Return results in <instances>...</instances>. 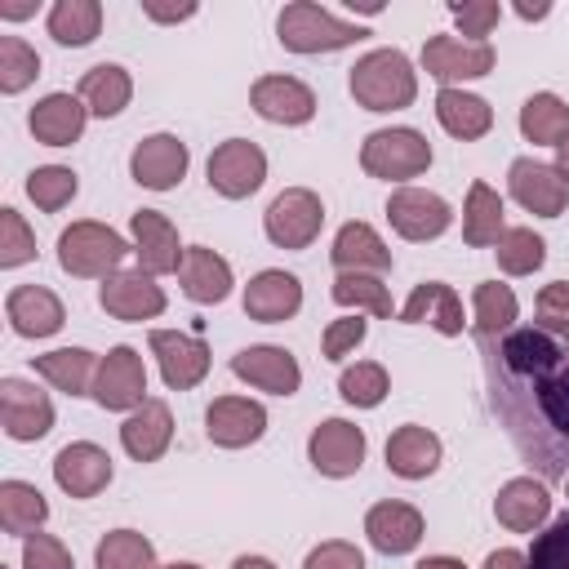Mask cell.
Instances as JSON below:
<instances>
[{"label": "cell", "instance_id": "obj_58", "mask_svg": "<svg viewBox=\"0 0 569 569\" xmlns=\"http://www.w3.org/2000/svg\"><path fill=\"white\" fill-rule=\"evenodd\" d=\"M231 569H276V565H271L267 556H240V560H236Z\"/></svg>", "mask_w": 569, "mask_h": 569}, {"label": "cell", "instance_id": "obj_57", "mask_svg": "<svg viewBox=\"0 0 569 569\" xmlns=\"http://www.w3.org/2000/svg\"><path fill=\"white\" fill-rule=\"evenodd\" d=\"M556 173H560V178L569 182V138H565V142L556 147Z\"/></svg>", "mask_w": 569, "mask_h": 569}, {"label": "cell", "instance_id": "obj_46", "mask_svg": "<svg viewBox=\"0 0 569 569\" xmlns=\"http://www.w3.org/2000/svg\"><path fill=\"white\" fill-rule=\"evenodd\" d=\"M533 311H538V329L569 347V280H551V284H542Z\"/></svg>", "mask_w": 569, "mask_h": 569}, {"label": "cell", "instance_id": "obj_14", "mask_svg": "<svg viewBox=\"0 0 569 569\" xmlns=\"http://www.w3.org/2000/svg\"><path fill=\"white\" fill-rule=\"evenodd\" d=\"M507 187H511V196H516L529 213H538V218H560L565 204H569V182L556 173V164H542V160H533V156L511 160Z\"/></svg>", "mask_w": 569, "mask_h": 569}, {"label": "cell", "instance_id": "obj_55", "mask_svg": "<svg viewBox=\"0 0 569 569\" xmlns=\"http://www.w3.org/2000/svg\"><path fill=\"white\" fill-rule=\"evenodd\" d=\"M36 13V0H0V18L18 22V18H31Z\"/></svg>", "mask_w": 569, "mask_h": 569}, {"label": "cell", "instance_id": "obj_8", "mask_svg": "<svg viewBox=\"0 0 569 569\" xmlns=\"http://www.w3.org/2000/svg\"><path fill=\"white\" fill-rule=\"evenodd\" d=\"M204 173H209V187H213L218 196L244 200V196H253V191L262 187V178H267V151H262L258 142H249V138H227V142L213 147Z\"/></svg>", "mask_w": 569, "mask_h": 569}, {"label": "cell", "instance_id": "obj_56", "mask_svg": "<svg viewBox=\"0 0 569 569\" xmlns=\"http://www.w3.org/2000/svg\"><path fill=\"white\" fill-rule=\"evenodd\" d=\"M413 569H467L458 556H427V560H418Z\"/></svg>", "mask_w": 569, "mask_h": 569}, {"label": "cell", "instance_id": "obj_30", "mask_svg": "<svg viewBox=\"0 0 569 569\" xmlns=\"http://www.w3.org/2000/svg\"><path fill=\"white\" fill-rule=\"evenodd\" d=\"M338 271H365V276H382L391 271V249L382 244V236L369 222H342L329 249Z\"/></svg>", "mask_w": 569, "mask_h": 569}, {"label": "cell", "instance_id": "obj_40", "mask_svg": "<svg viewBox=\"0 0 569 569\" xmlns=\"http://www.w3.org/2000/svg\"><path fill=\"white\" fill-rule=\"evenodd\" d=\"M93 569H160V565L151 538H142L138 529H111L93 547Z\"/></svg>", "mask_w": 569, "mask_h": 569}, {"label": "cell", "instance_id": "obj_16", "mask_svg": "<svg viewBox=\"0 0 569 569\" xmlns=\"http://www.w3.org/2000/svg\"><path fill=\"white\" fill-rule=\"evenodd\" d=\"M129 236H133V258L147 276H169L182 267V244H178V227L160 213V209H138L129 218Z\"/></svg>", "mask_w": 569, "mask_h": 569}, {"label": "cell", "instance_id": "obj_48", "mask_svg": "<svg viewBox=\"0 0 569 569\" xmlns=\"http://www.w3.org/2000/svg\"><path fill=\"white\" fill-rule=\"evenodd\" d=\"M31 258H36V236L22 222V213L4 204L0 209V267H22Z\"/></svg>", "mask_w": 569, "mask_h": 569}, {"label": "cell", "instance_id": "obj_4", "mask_svg": "<svg viewBox=\"0 0 569 569\" xmlns=\"http://www.w3.org/2000/svg\"><path fill=\"white\" fill-rule=\"evenodd\" d=\"M276 31H280V44L289 53H333V49H347L365 36L360 22H347L311 0H293L280 9L276 18Z\"/></svg>", "mask_w": 569, "mask_h": 569}, {"label": "cell", "instance_id": "obj_15", "mask_svg": "<svg viewBox=\"0 0 569 569\" xmlns=\"http://www.w3.org/2000/svg\"><path fill=\"white\" fill-rule=\"evenodd\" d=\"M187 164H191L187 142L173 138V133H151V138H142V142L133 147V156H129V173H133V182L147 187V191H173V187L182 182Z\"/></svg>", "mask_w": 569, "mask_h": 569}, {"label": "cell", "instance_id": "obj_18", "mask_svg": "<svg viewBox=\"0 0 569 569\" xmlns=\"http://www.w3.org/2000/svg\"><path fill=\"white\" fill-rule=\"evenodd\" d=\"M98 302L116 320H151V316L164 311V289L156 284V276H147L142 267H133V271L107 276L102 289H98Z\"/></svg>", "mask_w": 569, "mask_h": 569}, {"label": "cell", "instance_id": "obj_25", "mask_svg": "<svg viewBox=\"0 0 569 569\" xmlns=\"http://www.w3.org/2000/svg\"><path fill=\"white\" fill-rule=\"evenodd\" d=\"M173 440V413L164 400H142L124 422H120V445L133 462H156Z\"/></svg>", "mask_w": 569, "mask_h": 569}, {"label": "cell", "instance_id": "obj_53", "mask_svg": "<svg viewBox=\"0 0 569 569\" xmlns=\"http://www.w3.org/2000/svg\"><path fill=\"white\" fill-rule=\"evenodd\" d=\"M485 569H529V556L516 551V547H502V551H489L485 556Z\"/></svg>", "mask_w": 569, "mask_h": 569}, {"label": "cell", "instance_id": "obj_11", "mask_svg": "<svg viewBox=\"0 0 569 569\" xmlns=\"http://www.w3.org/2000/svg\"><path fill=\"white\" fill-rule=\"evenodd\" d=\"M147 342H151V356L160 365L164 387L191 391L196 382H204V373H209V347H204V338L182 333V329H151Z\"/></svg>", "mask_w": 569, "mask_h": 569}, {"label": "cell", "instance_id": "obj_54", "mask_svg": "<svg viewBox=\"0 0 569 569\" xmlns=\"http://www.w3.org/2000/svg\"><path fill=\"white\" fill-rule=\"evenodd\" d=\"M142 13H147L151 22H182V18H191V13H196V4H178V9H164V4H142Z\"/></svg>", "mask_w": 569, "mask_h": 569}, {"label": "cell", "instance_id": "obj_31", "mask_svg": "<svg viewBox=\"0 0 569 569\" xmlns=\"http://www.w3.org/2000/svg\"><path fill=\"white\" fill-rule=\"evenodd\" d=\"M422 320H431L445 338H458L462 333V298L453 293V284H445V280L413 284L409 302L400 307V325H422Z\"/></svg>", "mask_w": 569, "mask_h": 569}, {"label": "cell", "instance_id": "obj_28", "mask_svg": "<svg viewBox=\"0 0 569 569\" xmlns=\"http://www.w3.org/2000/svg\"><path fill=\"white\" fill-rule=\"evenodd\" d=\"M440 467V436L418 427V422H405L387 436V471L400 476V480H427L431 471Z\"/></svg>", "mask_w": 569, "mask_h": 569}, {"label": "cell", "instance_id": "obj_61", "mask_svg": "<svg viewBox=\"0 0 569 569\" xmlns=\"http://www.w3.org/2000/svg\"><path fill=\"white\" fill-rule=\"evenodd\" d=\"M565 498H569V476H565Z\"/></svg>", "mask_w": 569, "mask_h": 569}, {"label": "cell", "instance_id": "obj_37", "mask_svg": "<svg viewBox=\"0 0 569 569\" xmlns=\"http://www.w3.org/2000/svg\"><path fill=\"white\" fill-rule=\"evenodd\" d=\"M520 133L542 147H560L569 138V102L556 93H529L520 107Z\"/></svg>", "mask_w": 569, "mask_h": 569}, {"label": "cell", "instance_id": "obj_21", "mask_svg": "<svg viewBox=\"0 0 569 569\" xmlns=\"http://www.w3.org/2000/svg\"><path fill=\"white\" fill-rule=\"evenodd\" d=\"M365 533H369V547L382 551V556H409L418 542H422V511L400 502V498H387V502H373L369 516H365Z\"/></svg>", "mask_w": 569, "mask_h": 569}, {"label": "cell", "instance_id": "obj_6", "mask_svg": "<svg viewBox=\"0 0 569 569\" xmlns=\"http://www.w3.org/2000/svg\"><path fill=\"white\" fill-rule=\"evenodd\" d=\"M262 227H267V240H271L276 249H307V244L320 236V227H325V204H320V196L307 191V187H284V191L267 204Z\"/></svg>", "mask_w": 569, "mask_h": 569}, {"label": "cell", "instance_id": "obj_49", "mask_svg": "<svg viewBox=\"0 0 569 569\" xmlns=\"http://www.w3.org/2000/svg\"><path fill=\"white\" fill-rule=\"evenodd\" d=\"M449 13H453V22H458L462 40L485 44V36H489V31L498 27V18H502V4H498V0H462V4H449Z\"/></svg>", "mask_w": 569, "mask_h": 569}, {"label": "cell", "instance_id": "obj_45", "mask_svg": "<svg viewBox=\"0 0 569 569\" xmlns=\"http://www.w3.org/2000/svg\"><path fill=\"white\" fill-rule=\"evenodd\" d=\"M40 76V53L22 36H0V93H22Z\"/></svg>", "mask_w": 569, "mask_h": 569}, {"label": "cell", "instance_id": "obj_20", "mask_svg": "<svg viewBox=\"0 0 569 569\" xmlns=\"http://www.w3.org/2000/svg\"><path fill=\"white\" fill-rule=\"evenodd\" d=\"M204 431L218 449H244L253 440H262L267 431V409L249 396H218L204 413Z\"/></svg>", "mask_w": 569, "mask_h": 569}, {"label": "cell", "instance_id": "obj_2", "mask_svg": "<svg viewBox=\"0 0 569 569\" xmlns=\"http://www.w3.org/2000/svg\"><path fill=\"white\" fill-rule=\"evenodd\" d=\"M347 84L365 111H405L418 98V71L400 49H373L356 58Z\"/></svg>", "mask_w": 569, "mask_h": 569}, {"label": "cell", "instance_id": "obj_1", "mask_svg": "<svg viewBox=\"0 0 569 569\" xmlns=\"http://www.w3.org/2000/svg\"><path fill=\"white\" fill-rule=\"evenodd\" d=\"M489 405L511 445L542 476H569V347L538 325L480 338Z\"/></svg>", "mask_w": 569, "mask_h": 569}, {"label": "cell", "instance_id": "obj_9", "mask_svg": "<svg viewBox=\"0 0 569 569\" xmlns=\"http://www.w3.org/2000/svg\"><path fill=\"white\" fill-rule=\"evenodd\" d=\"M147 365H142V356L133 351V347H111L102 360H98V378H93V400H98V409H107V413H133L147 396Z\"/></svg>", "mask_w": 569, "mask_h": 569}, {"label": "cell", "instance_id": "obj_50", "mask_svg": "<svg viewBox=\"0 0 569 569\" xmlns=\"http://www.w3.org/2000/svg\"><path fill=\"white\" fill-rule=\"evenodd\" d=\"M22 569H76V560L53 533H31L22 538Z\"/></svg>", "mask_w": 569, "mask_h": 569}, {"label": "cell", "instance_id": "obj_32", "mask_svg": "<svg viewBox=\"0 0 569 569\" xmlns=\"http://www.w3.org/2000/svg\"><path fill=\"white\" fill-rule=\"evenodd\" d=\"M436 120L445 124V133H453L458 142H476L493 129V107L480 93L467 89H440L436 93Z\"/></svg>", "mask_w": 569, "mask_h": 569}, {"label": "cell", "instance_id": "obj_47", "mask_svg": "<svg viewBox=\"0 0 569 569\" xmlns=\"http://www.w3.org/2000/svg\"><path fill=\"white\" fill-rule=\"evenodd\" d=\"M529 569H569V511L556 516L542 533H533Z\"/></svg>", "mask_w": 569, "mask_h": 569}, {"label": "cell", "instance_id": "obj_44", "mask_svg": "<svg viewBox=\"0 0 569 569\" xmlns=\"http://www.w3.org/2000/svg\"><path fill=\"white\" fill-rule=\"evenodd\" d=\"M338 391H342V400H347V405H356V409H373V405H382V400H387L391 382H387V369H382L378 360H356V365H347V369H342Z\"/></svg>", "mask_w": 569, "mask_h": 569}, {"label": "cell", "instance_id": "obj_5", "mask_svg": "<svg viewBox=\"0 0 569 569\" xmlns=\"http://www.w3.org/2000/svg\"><path fill=\"white\" fill-rule=\"evenodd\" d=\"M360 164L369 178H382V182H405V178H418L427 173L431 164V142L418 133V129H373L360 147Z\"/></svg>", "mask_w": 569, "mask_h": 569}, {"label": "cell", "instance_id": "obj_51", "mask_svg": "<svg viewBox=\"0 0 569 569\" xmlns=\"http://www.w3.org/2000/svg\"><path fill=\"white\" fill-rule=\"evenodd\" d=\"M302 569H365V551L356 542H342V538H329L320 547L307 551Z\"/></svg>", "mask_w": 569, "mask_h": 569}, {"label": "cell", "instance_id": "obj_41", "mask_svg": "<svg viewBox=\"0 0 569 569\" xmlns=\"http://www.w3.org/2000/svg\"><path fill=\"white\" fill-rule=\"evenodd\" d=\"M329 293H333L338 307H356V311H369V316H378V320H391V289H387L378 276L338 271Z\"/></svg>", "mask_w": 569, "mask_h": 569}, {"label": "cell", "instance_id": "obj_43", "mask_svg": "<svg viewBox=\"0 0 569 569\" xmlns=\"http://www.w3.org/2000/svg\"><path fill=\"white\" fill-rule=\"evenodd\" d=\"M76 191H80V178H76V169H67V164H40V169L27 173V196H31L36 209H44V213L67 209V204L76 200Z\"/></svg>", "mask_w": 569, "mask_h": 569}, {"label": "cell", "instance_id": "obj_29", "mask_svg": "<svg viewBox=\"0 0 569 569\" xmlns=\"http://www.w3.org/2000/svg\"><path fill=\"white\" fill-rule=\"evenodd\" d=\"M178 280H182V293L200 307H213L231 293V262L222 253H213L209 244H191L182 253V267H178Z\"/></svg>", "mask_w": 569, "mask_h": 569}, {"label": "cell", "instance_id": "obj_3", "mask_svg": "<svg viewBox=\"0 0 569 569\" xmlns=\"http://www.w3.org/2000/svg\"><path fill=\"white\" fill-rule=\"evenodd\" d=\"M124 253H133V244L120 231H111V227H102L93 218L71 222L58 236V267L67 276H80V280H107V276H116L120 262H124Z\"/></svg>", "mask_w": 569, "mask_h": 569}, {"label": "cell", "instance_id": "obj_7", "mask_svg": "<svg viewBox=\"0 0 569 569\" xmlns=\"http://www.w3.org/2000/svg\"><path fill=\"white\" fill-rule=\"evenodd\" d=\"M422 71L440 80V89H458L462 80H480L493 71V44H476L462 36H431L422 44Z\"/></svg>", "mask_w": 569, "mask_h": 569}, {"label": "cell", "instance_id": "obj_23", "mask_svg": "<svg viewBox=\"0 0 569 569\" xmlns=\"http://www.w3.org/2000/svg\"><path fill=\"white\" fill-rule=\"evenodd\" d=\"M298 307H302V284L280 267H267L244 284V316L258 325H280L298 316Z\"/></svg>", "mask_w": 569, "mask_h": 569}, {"label": "cell", "instance_id": "obj_34", "mask_svg": "<svg viewBox=\"0 0 569 569\" xmlns=\"http://www.w3.org/2000/svg\"><path fill=\"white\" fill-rule=\"evenodd\" d=\"M129 98H133V80H129V71H124L120 62H98V67H89V71L80 76V102H84L98 120L120 116V111L129 107Z\"/></svg>", "mask_w": 569, "mask_h": 569}, {"label": "cell", "instance_id": "obj_33", "mask_svg": "<svg viewBox=\"0 0 569 569\" xmlns=\"http://www.w3.org/2000/svg\"><path fill=\"white\" fill-rule=\"evenodd\" d=\"M31 365H36V373L49 387H58L67 396H93V378H98V356L93 351H84V347H58V351L36 356Z\"/></svg>", "mask_w": 569, "mask_h": 569}, {"label": "cell", "instance_id": "obj_59", "mask_svg": "<svg viewBox=\"0 0 569 569\" xmlns=\"http://www.w3.org/2000/svg\"><path fill=\"white\" fill-rule=\"evenodd\" d=\"M516 13H520V18H547L551 9H547V4H516Z\"/></svg>", "mask_w": 569, "mask_h": 569}, {"label": "cell", "instance_id": "obj_60", "mask_svg": "<svg viewBox=\"0 0 569 569\" xmlns=\"http://www.w3.org/2000/svg\"><path fill=\"white\" fill-rule=\"evenodd\" d=\"M160 569H200V565H191V560H173V565H160Z\"/></svg>", "mask_w": 569, "mask_h": 569}, {"label": "cell", "instance_id": "obj_27", "mask_svg": "<svg viewBox=\"0 0 569 569\" xmlns=\"http://www.w3.org/2000/svg\"><path fill=\"white\" fill-rule=\"evenodd\" d=\"M84 120H89V107L80 102V93H44L27 116L36 142L44 147H71L84 133Z\"/></svg>", "mask_w": 569, "mask_h": 569}, {"label": "cell", "instance_id": "obj_17", "mask_svg": "<svg viewBox=\"0 0 569 569\" xmlns=\"http://www.w3.org/2000/svg\"><path fill=\"white\" fill-rule=\"evenodd\" d=\"M231 373L258 391H271V396H293L298 382H302V369L293 360V351L284 347H271V342H258V347H244L231 356Z\"/></svg>", "mask_w": 569, "mask_h": 569}, {"label": "cell", "instance_id": "obj_22", "mask_svg": "<svg viewBox=\"0 0 569 569\" xmlns=\"http://www.w3.org/2000/svg\"><path fill=\"white\" fill-rule=\"evenodd\" d=\"M249 102L271 124H307L316 116V93L298 76H262V80H253Z\"/></svg>", "mask_w": 569, "mask_h": 569}, {"label": "cell", "instance_id": "obj_52", "mask_svg": "<svg viewBox=\"0 0 569 569\" xmlns=\"http://www.w3.org/2000/svg\"><path fill=\"white\" fill-rule=\"evenodd\" d=\"M365 333H369V325H365L360 316H342V320H333V325L325 329V342H320L325 360H342V356H351V351L365 342Z\"/></svg>", "mask_w": 569, "mask_h": 569}, {"label": "cell", "instance_id": "obj_24", "mask_svg": "<svg viewBox=\"0 0 569 569\" xmlns=\"http://www.w3.org/2000/svg\"><path fill=\"white\" fill-rule=\"evenodd\" d=\"M4 316H9L13 333H22V338H49V333H58L62 320H67L58 293L44 289V284H18V289H9Z\"/></svg>", "mask_w": 569, "mask_h": 569}, {"label": "cell", "instance_id": "obj_39", "mask_svg": "<svg viewBox=\"0 0 569 569\" xmlns=\"http://www.w3.org/2000/svg\"><path fill=\"white\" fill-rule=\"evenodd\" d=\"M471 307H476V338H502L520 320V302H516L511 284H498V280L476 284Z\"/></svg>", "mask_w": 569, "mask_h": 569}, {"label": "cell", "instance_id": "obj_38", "mask_svg": "<svg viewBox=\"0 0 569 569\" xmlns=\"http://www.w3.org/2000/svg\"><path fill=\"white\" fill-rule=\"evenodd\" d=\"M98 31H102V4L98 0H58L49 9V36L67 49L93 44Z\"/></svg>", "mask_w": 569, "mask_h": 569}, {"label": "cell", "instance_id": "obj_42", "mask_svg": "<svg viewBox=\"0 0 569 569\" xmlns=\"http://www.w3.org/2000/svg\"><path fill=\"white\" fill-rule=\"evenodd\" d=\"M493 253H498V267L507 276H533L547 262V240L533 227H507Z\"/></svg>", "mask_w": 569, "mask_h": 569}, {"label": "cell", "instance_id": "obj_10", "mask_svg": "<svg viewBox=\"0 0 569 569\" xmlns=\"http://www.w3.org/2000/svg\"><path fill=\"white\" fill-rule=\"evenodd\" d=\"M387 222L396 227V236L405 240H436L449 231L453 209L445 196L422 191V187H396L387 200Z\"/></svg>", "mask_w": 569, "mask_h": 569}, {"label": "cell", "instance_id": "obj_26", "mask_svg": "<svg viewBox=\"0 0 569 569\" xmlns=\"http://www.w3.org/2000/svg\"><path fill=\"white\" fill-rule=\"evenodd\" d=\"M493 516H498V525H507L511 533H533V529L547 525V516H551V493H547L542 480L516 476V480H507V485L498 489Z\"/></svg>", "mask_w": 569, "mask_h": 569}, {"label": "cell", "instance_id": "obj_35", "mask_svg": "<svg viewBox=\"0 0 569 569\" xmlns=\"http://www.w3.org/2000/svg\"><path fill=\"white\" fill-rule=\"evenodd\" d=\"M502 231H507L502 227V196L489 182H471L467 200H462V240L471 249H485V244H498Z\"/></svg>", "mask_w": 569, "mask_h": 569}, {"label": "cell", "instance_id": "obj_13", "mask_svg": "<svg viewBox=\"0 0 569 569\" xmlns=\"http://www.w3.org/2000/svg\"><path fill=\"white\" fill-rule=\"evenodd\" d=\"M0 422H4V436L9 440L31 445V440L49 436V427H53V400L40 387L22 382V378H0Z\"/></svg>", "mask_w": 569, "mask_h": 569}, {"label": "cell", "instance_id": "obj_12", "mask_svg": "<svg viewBox=\"0 0 569 569\" xmlns=\"http://www.w3.org/2000/svg\"><path fill=\"white\" fill-rule=\"evenodd\" d=\"M365 431L356 427V422H347V418H325L316 431H311V440H307V458H311V467L320 471V476H329V480H342V476H356L360 471V462H365Z\"/></svg>", "mask_w": 569, "mask_h": 569}, {"label": "cell", "instance_id": "obj_36", "mask_svg": "<svg viewBox=\"0 0 569 569\" xmlns=\"http://www.w3.org/2000/svg\"><path fill=\"white\" fill-rule=\"evenodd\" d=\"M49 520V502L36 485L27 480H4L0 485V529L13 538H31L40 533V525Z\"/></svg>", "mask_w": 569, "mask_h": 569}, {"label": "cell", "instance_id": "obj_19", "mask_svg": "<svg viewBox=\"0 0 569 569\" xmlns=\"http://www.w3.org/2000/svg\"><path fill=\"white\" fill-rule=\"evenodd\" d=\"M53 480L62 493L71 498H93L111 485V453L93 440H76V445H62L58 458H53Z\"/></svg>", "mask_w": 569, "mask_h": 569}]
</instances>
